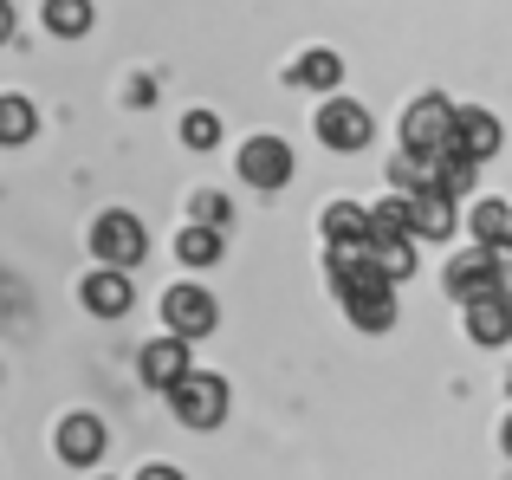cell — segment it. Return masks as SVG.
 <instances>
[{"label":"cell","mask_w":512,"mask_h":480,"mask_svg":"<svg viewBox=\"0 0 512 480\" xmlns=\"http://www.w3.org/2000/svg\"><path fill=\"white\" fill-rule=\"evenodd\" d=\"M331 292H338V305L350 299H376V292H396V279H389V266L376 260L370 240H350V247H331Z\"/></svg>","instance_id":"obj_1"},{"label":"cell","mask_w":512,"mask_h":480,"mask_svg":"<svg viewBox=\"0 0 512 480\" xmlns=\"http://www.w3.org/2000/svg\"><path fill=\"white\" fill-rule=\"evenodd\" d=\"M493 292H506V253L500 247H467L448 260V299L474 305V299H493Z\"/></svg>","instance_id":"obj_2"},{"label":"cell","mask_w":512,"mask_h":480,"mask_svg":"<svg viewBox=\"0 0 512 480\" xmlns=\"http://www.w3.org/2000/svg\"><path fill=\"white\" fill-rule=\"evenodd\" d=\"M312 130H318V143H325V150L357 156V150H370L376 117L363 111L357 98H325V104H318V117H312Z\"/></svg>","instance_id":"obj_3"},{"label":"cell","mask_w":512,"mask_h":480,"mask_svg":"<svg viewBox=\"0 0 512 480\" xmlns=\"http://www.w3.org/2000/svg\"><path fill=\"white\" fill-rule=\"evenodd\" d=\"M169 409H175V422L182 429H221V416H227V383L221 377H208V370H188L182 383L169 390Z\"/></svg>","instance_id":"obj_4"},{"label":"cell","mask_w":512,"mask_h":480,"mask_svg":"<svg viewBox=\"0 0 512 480\" xmlns=\"http://www.w3.org/2000/svg\"><path fill=\"white\" fill-rule=\"evenodd\" d=\"M454 137V104L441 91H422V98L402 111V150H422V156H441Z\"/></svg>","instance_id":"obj_5"},{"label":"cell","mask_w":512,"mask_h":480,"mask_svg":"<svg viewBox=\"0 0 512 480\" xmlns=\"http://www.w3.org/2000/svg\"><path fill=\"white\" fill-rule=\"evenodd\" d=\"M234 169H240L247 189H286L292 169H299V156H292L286 137H247V143H240V156H234Z\"/></svg>","instance_id":"obj_6"},{"label":"cell","mask_w":512,"mask_h":480,"mask_svg":"<svg viewBox=\"0 0 512 480\" xmlns=\"http://www.w3.org/2000/svg\"><path fill=\"white\" fill-rule=\"evenodd\" d=\"M91 253H98L104 266H143V253H150V234H143L137 215L111 208V215L91 221Z\"/></svg>","instance_id":"obj_7"},{"label":"cell","mask_w":512,"mask_h":480,"mask_svg":"<svg viewBox=\"0 0 512 480\" xmlns=\"http://www.w3.org/2000/svg\"><path fill=\"white\" fill-rule=\"evenodd\" d=\"M163 325L175 331V338H208L214 325H221V305H214V292H201V286H169L163 292Z\"/></svg>","instance_id":"obj_8"},{"label":"cell","mask_w":512,"mask_h":480,"mask_svg":"<svg viewBox=\"0 0 512 480\" xmlns=\"http://www.w3.org/2000/svg\"><path fill=\"white\" fill-rule=\"evenodd\" d=\"M500 143H506V130H500V117H493V111H480V104H461V111H454L448 150H461V156H474V163H487V156H500Z\"/></svg>","instance_id":"obj_9"},{"label":"cell","mask_w":512,"mask_h":480,"mask_svg":"<svg viewBox=\"0 0 512 480\" xmlns=\"http://www.w3.org/2000/svg\"><path fill=\"white\" fill-rule=\"evenodd\" d=\"M137 370H143V383H150V390H175V383L188 377V370H195V357H188V338H156V344H143V357H137Z\"/></svg>","instance_id":"obj_10"},{"label":"cell","mask_w":512,"mask_h":480,"mask_svg":"<svg viewBox=\"0 0 512 480\" xmlns=\"http://www.w3.org/2000/svg\"><path fill=\"white\" fill-rule=\"evenodd\" d=\"M78 299H85L91 318H124L130 299H137V286H130V266H104V273H91L85 286H78Z\"/></svg>","instance_id":"obj_11"},{"label":"cell","mask_w":512,"mask_h":480,"mask_svg":"<svg viewBox=\"0 0 512 480\" xmlns=\"http://www.w3.org/2000/svg\"><path fill=\"white\" fill-rule=\"evenodd\" d=\"M104 442H111V435H104L98 416H65L59 422V461H65V468H98Z\"/></svg>","instance_id":"obj_12"},{"label":"cell","mask_w":512,"mask_h":480,"mask_svg":"<svg viewBox=\"0 0 512 480\" xmlns=\"http://www.w3.org/2000/svg\"><path fill=\"white\" fill-rule=\"evenodd\" d=\"M467 338H474L480 351H493V344L512 338V299H506V292H493V299H474V305H467Z\"/></svg>","instance_id":"obj_13"},{"label":"cell","mask_w":512,"mask_h":480,"mask_svg":"<svg viewBox=\"0 0 512 480\" xmlns=\"http://www.w3.org/2000/svg\"><path fill=\"white\" fill-rule=\"evenodd\" d=\"M409 208H415V240H454V195H441V189H422V195H409Z\"/></svg>","instance_id":"obj_14"},{"label":"cell","mask_w":512,"mask_h":480,"mask_svg":"<svg viewBox=\"0 0 512 480\" xmlns=\"http://www.w3.org/2000/svg\"><path fill=\"white\" fill-rule=\"evenodd\" d=\"M389 240H415V208H409V195H389V202L370 208V247H389Z\"/></svg>","instance_id":"obj_15"},{"label":"cell","mask_w":512,"mask_h":480,"mask_svg":"<svg viewBox=\"0 0 512 480\" xmlns=\"http://www.w3.org/2000/svg\"><path fill=\"white\" fill-rule=\"evenodd\" d=\"M389 189H396V195H422V189H435V156L402 150V143H396V163H389Z\"/></svg>","instance_id":"obj_16"},{"label":"cell","mask_w":512,"mask_h":480,"mask_svg":"<svg viewBox=\"0 0 512 480\" xmlns=\"http://www.w3.org/2000/svg\"><path fill=\"white\" fill-rule=\"evenodd\" d=\"M338 78H344V59L331 46L299 52V65H292V85H312V91H338Z\"/></svg>","instance_id":"obj_17"},{"label":"cell","mask_w":512,"mask_h":480,"mask_svg":"<svg viewBox=\"0 0 512 480\" xmlns=\"http://www.w3.org/2000/svg\"><path fill=\"white\" fill-rule=\"evenodd\" d=\"M474 182H480V163H474V156H461V150H441L435 156V189L441 195L467 202V195H474Z\"/></svg>","instance_id":"obj_18"},{"label":"cell","mask_w":512,"mask_h":480,"mask_svg":"<svg viewBox=\"0 0 512 480\" xmlns=\"http://www.w3.org/2000/svg\"><path fill=\"white\" fill-rule=\"evenodd\" d=\"M325 240H331V247L370 240V208H363V202H331L325 208Z\"/></svg>","instance_id":"obj_19"},{"label":"cell","mask_w":512,"mask_h":480,"mask_svg":"<svg viewBox=\"0 0 512 480\" xmlns=\"http://www.w3.org/2000/svg\"><path fill=\"white\" fill-rule=\"evenodd\" d=\"M467 234H474L480 240V247H512V208L506 202H480L474 208V215H467Z\"/></svg>","instance_id":"obj_20"},{"label":"cell","mask_w":512,"mask_h":480,"mask_svg":"<svg viewBox=\"0 0 512 480\" xmlns=\"http://www.w3.org/2000/svg\"><path fill=\"white\" fill-rule=\"evenodd\" d=\"M175 253H182V266H214V260H221V228L188 221V228L175 234Z\"/></svg>","instance_id":"obj_21"},{"label":"cell","mask_w":512,"mask_h":480,"mask_svg":"<svg viewBox=\"0 0 512 480\" xmlns=\"http://www.w3.org/2000/svg\"><path fill=\"white\" fill-rule=\"evenodd\" d=\"M33 130H39V111L26 98H0V143L7 150H20V143H33Z\"/></svg>","instance_id":"obj_22"},{"label":"cell","mask_w":512,"mask_h":480,"mask_svg":"<svg viewBox=\"0 0 512 480\" xmlns=\"http://www.w3.org/2000/svg\"><path fill=\"white\" fill-rule=\"evenodd\" d=\"M91 13H98L91 0H46V26L59 39H85L91 33Z\"/></svg>","instance_id":"obj_23"},{"label":"cell","mask_w":512,"mask_h":480,"mask_svg":"<svg viewBox=\"0 0 512 480\" xmlns=\"http://www.w3.org/2000/svg\"><path fill=\"white\" fill-rule=\"evenodd\" d=\"M344 312H350V325H357V331H389V325H396V292H376V299H350Z\"/></svg>","instance_id":"obj_24"},{"label":"cell","mask_w":512,"mask_h":480,"mask_svg":"<svg viewBox=\"0 0 512 480\" xmlns=\"http://www.w3.org/2000/svg\"><path fill=\"white\" fill-rule=\"evenodd\" d=\"M182 143L188 150H214V143H221V117L214 111H188L182 117Z\"/></svg>","instance_id":"obj_25"},{"label":"cell","mask_w":512,"mask_h":480,"mask_svg":"<svg viewBox=\"0 0 512 480\" xmlns=\"http://www.w3.org/2000/svg\"><path fill=\"white\" fill-rule=\"evenodd\" d=\"M376 260L389 266V279H409L415 273V240H389V247H376Z\"/></svg>","instance_id":"obj_26"},{"label":"cell","mask_w":512,"mask_h":480,"mask_svg":"<svg viewBox=\"0 0 512 480\" xmlns=\"http://www.w3.org/2000/svg\"><path fill=\"white\" fill-rule=\"evenodd\" d=\"M227 195H195V221H208V228H227Z\"/></svg>","instance_id":"obj_27"},{"label":"cell","mask_w":512,"mask_h":480,"mask_svg":"<svg viewBox=\"0 0 512 480\" xmlns=\"http://www.w3.org/2000/svg\"><path fill=\"white\" fill-rule=\"evenodd\" d=\"M137 480H188V474H182V468H169V461H156V468H143Z\"/></svg>","instance_id":"obj_28"},{"label":"cell","mask_w":512,"mask_h":480,"mask_svg":"<svg viewBox=\"0 0 512 480\" xmlns=\"http://www.w3.org/2000/svg\"><path fill=\"white\" fill-rule=\"evenodd\" d=\"M7 39H13V7L0 0V46H7Z\"/></svg>","instance_id":"obj_29"},{"label":"cell","mask_w":512,"mask_h":480,"mask_svg":"<svg viewBox=\"0 0 512 480\" xmlns=\"http://www.w3.org/2000/svg\"><path fill=\"white\" fill-rule=\"evenodd\" d=\"M500 448H506V455H512V416H506V429H500Z\"/></svg>","instance_id":"obj_30"},{"label":"cell","mask_w":512,"mask_h":480,"mask_svg":"<svg viewBox=\"0 0 512 480\" xmlns=\"http://www.w3.org/2000/svg\"><path fill=\"white\" fill-rule=\"evenodd\" d=\"M506 390H512V377H506Z\"/></svg>","instance_id":"obj_31"}]
</instances>
